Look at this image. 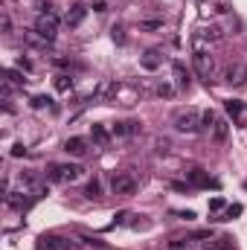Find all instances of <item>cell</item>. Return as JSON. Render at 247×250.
Instances as JSON below:
<instances>
[{"mask_svg": "<svg viewBox=\"0 0 247 250\" xmlns=\"http://www.w3.org/2000/svg\"><path fill=\"white\" fill-rule=\"evenodd\" d=\"M172 70H175V87H178V90H189V73L184 70V64L175 62Z\"/></svg>", "mask_w": 247, "mask_h": 250, "instance_id": "11", "label": "cell"}, {"mask_svg": "<svg viewBox=\"0 0 247 250\" xmlns=\"http://www.w3.org/2000/svg\"><path fill=\"white\" fill-rule=\"evenodd\" d=\"M90 137H93L96 146H108V131H105L102 125H93V128H90Z\"/></svg>", "mask_w": 247, "mask_h": 250, "instance_id": "16", "label": "cell"}, {"mask_svg": "<svg viewBox=\"0 0 247 250\" xmlns=\"http://www.w3.org/2000/svg\"><path fill=\"white\" fill-rule=\"evenodd\" d=\"M44 105H50L47 96H35V99H32V108H44Z\"/></svg>", "mask_w": 247, "mask_h": 250, "instance_id": "24", "label": "cell"}, {"mask_svg": "<svg viewBox=\"0 0 247 250\" xmlns=\"http://www.w3.org/2000/svg\"><path fill=\"white\" fill-rule=\"evenodd\" d=\"M84 195H87V198H99V195H102V184H99V181L93 178V181H90V184L84 187Z\"/></svg>", "mask_w": 247, "mask_h": 250, "instance_id": "19", "label": "cell"}, {"mask_svg": "<svg viewBox=\"0 0 247 250\" xmlns=\"http://www.w3.org/2000/svg\"><path fill=\"white\" fill-rule=\"evenodd\" d=\"M175 128H178L181 134H195V131H201V114H198L195 108L181 111V114L175 117Z\"/></svg>", "mask_w": 247, "mask_h": 250, "instance_id": "3", "label": "cell"}, {"mask_svg": "<svg viewBox=\"0 0 247 250\" xmlns=\"http://www.w3.org/2000/svg\"><path fill=\"white\" fill-rule=\"evenodd\" d=\"M227 134H230L227 120H215V125H212V140L215 143H227Z\"/></svg>", "mask_w": 247, "mask_h": 250, "instance_id": "12", "label": "cell"}, {"mask_svg": "<svg viewBox=\"0 0 247 250\" xmlns=\"http://www.w3.org/2000/svg\"><path fill=\"white\" fill-rule=\"evenodd\" d=\"M192 64H195V73L209 82V76H212V56L206 50H195L192 53Z\"/></svg>", "mask_w": 247, "mask_h": 250, "instance_id": "6", "label": "cell"}, {"mask_svg": "<svg viewBox=\"0 0 247 250\" xmlns=\"http://www.w3.org/2000/svg\"><path fill=\"white\" fill-rule=\"evenodd\" d=\"M215 120H218V117H215L212 111H204V114H201V131H212Z\"/></svg>", "mask_w": 247, "mask_h": 250, "instance_id": "17", "label": "cell"}, {"mask_svg": "<svg viewBox=\"0 0 247 250\" xmlns=\"http://www.w3.org/2000/svg\"><path fill=\"white\" fill-rule=\"evenodd\" d=\"M9 82H12V84H23V76H21L18 70H9Z\"/></svg>", "mask_w": 247, "mask_h": 250, "instance_id": "22", "label": "cell"}, {"mask_svg": "<svg viewBox=\"0 0 247 250\" xmlns=\"http://www.w3.org/2000/svg\"><path fill=\"white\" fill-rule=\"evenodd\" d=\"M111 192H114V195H120V198H131V195L137 192V178H134V175H128V172L114 175V181H111Z\"/></svg>", "mask_w": 247, "mask_h": 250, "instance_id": "4", "label": "cell"}, {"mask_svg": "<svg viewBox=\"0 0 247 250\" xmlns=\"http://www.w3.org/2000/svg\"><path fill=\"white\" fill-rule=\"evenodd\" d=\"M82 172L84 169L79 163H59V166L50 169V181H56V184H73V181L82 178Z\"/></svg>", "mask_w": 247, "mask_h": 250, "instance_id": "2", "label": "cell"}, {"mask_svg": "<svg viewBox=\"0 0 247 250\" xmlns=\"http://www.w3.org/2000/svg\"><path fill=\"white\" fill-rule=\"evenodd\" d=\"M137 131H140V123H117L114 125L117 137H128V134H137Z\"/></svg>", "mask_w": 247, "mask_h": 250, "instance_id": "14", "label": "cell"}, {"mask_svg": "<svg viewBox=\"0 0 247 250\" xmlns=\"http://www.w3.org/2000/svg\"><path fill=\"white\" fill-rule=\"evenodd\" d=\"M12 154H15V157H21V154H26V148H23V143H15V148H12Z\"/></svg>", "mask_w": 247, "mask_h": 250, "instance_id": "27", "label": "cell"}, {"mask_svg": "<svg viewBox=\"0 0 247 250\" xmlns=\"http://www.w3.org/2000/svg\"><path fill=\"white\" fill-rule=\"evenodd\" d=\"M186 181H189L192 187H209V184H212V178H209L204 169H189V172H186Z\"/></svg>", "mask_w": 247, "mask_h": 250, "instance_id": "8", "label": "cell"}, {"mask_svg": "<svg viewBox=\"0 0 247 250\" xmlns=\"http://www.w3.org/2000/svg\"><path fill=\"white\" fill-rule=\"evenodd\" d=\"M242 212V207L236 204V207H227V212H224V218H233V215H239Z\"/></svg>", "mask_w": 247, "mask_h": 250, "instance_id": "26", "label": "cell"}, {"mask_svg": "<svg viewBox=\"0 0 247 250\" xmlns=\"http://www.w3.org/2000/svg\"><path fill=\"white\" fill-rule=\"evenodd\" d=\"M227 111H230V114H239V111H242V105H239L236 99H230V102H227Z\"/></svg>", "mask_w": 247, "mask_h": 250, "instance_id": "25", "label": "cell"}, {"mask_svg": "<svg viewBox=\"0 0 247 250\" xmlns=\"http://www.w3.org/2000/svg\"><path fill=\"white\" fill-rule=\"evenodd\" d=\"M70 87H73V79H70V76H67V73H59V76H56V90H70Z\"/></svg>", "mask_w": 247, "mask_h": 250, "instance_id": "18", "label": "cell"}, {"mask_svg": "<svg viewBox=\"0 0 247 250\" xmlns=\"http://www.w3.org/2000/svg\"><path fill=\"white\" fill-rule=\"evenodd\" d=\"M84 15H87L84 6H70V12L64 15V23H67V26H79V23L84 21Z\"/></svg>", "mask_w": 247, "mask_h": 250, "instance_id": "10", "label": "cell"}, {"mask_svg": "<svg viewBox=\"0 0 247 250\" xmlns=\"http://www.w3.org/2000/svg\"><path fill=\"white\" fill-rule=\"evenodd\" d=\"M163 26V21H143L140 23V29H160Z\"/></svg>", "mask_w": 247, "mask_h": 250, "instance_id": "20", "label": "cell"}, {"mask_svg": "<svg viewBox=\"0 0 247 250\" xmlns=\"http://www.w3.org/2000/svg\"><path fill=\"white\" fill-rule=\"evenodd\" d=\"M41 248L44 250H70V245L64 239H59V236H44L41 239Z\"/></svg>", "mask_w": 247, "mask_h": 250, "instance_id": "13", "label": "cell"}, {"mask_svg": "<svg viewBox=\"0 0 247 250\" xmlns=\"http://www.w3.org/2000/svg\"><path fill=\"white\" fill-rule=\"evenodd\" d=\"M169 248H172V250H184V248H189V239H175Z\"/></svg>", "mask_w": 247, "mask_h": 250, "instance_id": "23", "label": "cell"}, {"mask_svg": "<svg viewBox=\"0 0 247 250\" xmlns=\"http://www.w3.org/2000/svg\"><path fill=\"white\" fill-rule=\"evenodd\" d=\"M140 64H143L145 70H157V67L163 64V56H160V50H145V53H143V59H140Z\"/></svg>", "mask_w": 247, "mask_h": 250, "instance_id": "9", "label": "cell"}, {"mask_svg": "<svg viewBox=\"0 0 247 250\" xmlns=\"http://www.w3.org/2000/svg\"><path fill=\"white\" fill-rule=\"evenodd\" d=\"M201 250H233V245H230V239H209Z\"/></svg>", "mask_w": 247, "mask_h": 250, "instance_id": "15", "label": "cell"}, {"mask_svg": "<svg viewBox=\"0 0 247 250\" xmlns=\"http://www.w3.org/2000/svg\"><path fill=\"white\" fill-rule=\"evenodd\" d=\"M64 151L70 157H84L87 154V140L84 137H70V140H64Z\"/></svg>", "mask_w": 247, "mask_h": 250, "instance_id": "7", "label": "cell"}, {"mask_svg": "<svg viewBox=\"0 0 247 250\" xmlns=\"http://www.w3.org/2000/svg\"><path fill=\"white\" fill-rule=\"evenodd\" d=\"M172 93H175L172 84H157V96H172Z\"/></svg>", "mask_w": 247, "mask_h": 250, "instance_id": "21", "label": "cell"}, {"mask_svg": "<svg viewBox=\"0 0 247 250\" xmlns=\"http://www.w3.org/2000/svg\"><path fill=\"white\" fill-rule=\"evenodd\" d=\"M47 44L50 41H56V32H59V15L56 12H41L38 18H35V26H32Z\"/></svg>", "mask_w": 247, "mask_h": 250, "instance_id": "1", "label": "cell"}, {"mask_svg": "<svg viewBox=\"0 0 247 250\" xmlns=\"http://www.w3.org/2000/svg\"><path fill=\"white\" fill-rule=\"evenodd\" d=\"M169 148V140H157V151H166Z\"/></svg>", "mask_w": 247, "mask_h": 250, "instance_id": "29", "label": "cell"}, {"mask_svg": "<svg viewBox=\"0 0 247 250\" xmlns=\"http://www.w3.org/2000/svg\"><path fill=\"white\" fill-rule=\"evenodd\" d=\"M209 209H224V201H221V198H212V201H209Z\"/></svg>", "mask_w": 247, "mask_h": 250, "instance_id": "28", "label": "cell"}, {"mask_svg": "<svg viewBox=\"0 0 247 250\" xmlns=\"http://www.w3.org/2000/svg\"><path fill=\"white\" fill-rule=\"evenodd\" d=\"M221 79H224L230 87H242V84L247 82V67L242 62L227 64V67H224V73H221Z\"/></svg>", "mask_w": 247, "mask_h": 250, "instance_id": "5", "label": "cell"}]
</instances>
